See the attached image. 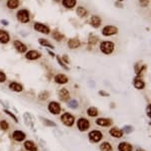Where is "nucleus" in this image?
<instances>
[{
    "label": "nucleus",
    "mask_w": 151,
    "mask_h": 151,
    "mask_svg": "<svg viewBox=\"0 0 151 151\" xmlns=\"http://www.w3.org/2000/svg\"><path fill=\"white\" fill-rule=\"evenodd\" d=\"M114 47H115V45H114V43L112 42H103L100 45L101 50L105 54H112V52L114 50Z\"/></svg>",
    "instance_id": "1"
},
{
    "label": "nucleus",
    "mask_w": 151,
    "mask_h": 151,
    "mask_svg": "<svg viewBox=\"0 0 151 151\" xmlns=\"http://www.w3.org/2000/svg\"><path fill=\"white\" fill-rule=\"evenodd\" d=\"M17 19L22 23H27L29 21V12L25 9H21L17 12Z\"/></svg>",
    "instance_id": "2"
},
{
    "label": "nucleus",
    "mask_w": 151,
    "mask_h": 151,
    "mask_svg": "<svg viewBox=\"0 0 151 151\" xmlns=\"http://www.w3.org/2000/svg\"><path fill=\"white\" fill-rule=\"evenodd\" d=\"M89 138H90V140L92 141V142L97 143L103 138V134L99 130H93V131H91L90 133H89Z\"/></svg>",
    "instance_id": "3"
},
{
    "label": "nucleus",
    "mask_w": 151,
    "mask_h": 151,
    "mask_svg": "<svg viewBox=\"0 0 151 151\" xmlns=\"http://www.w3.org/2000/svg\"><path fill=\"white\" fill-rule=\"evenodd\" d=\"M61 122H63L65 125L68 126V127L73 126V124L75 123V117L71 113H65L63 116H61Z\"/></svg>",
    "instance_id": "4"
},
{
    "label": "nucleus",
    "mask_w": 151,
    "mask_h": 151,
    "mask_svg": "<svg viewBox=\"0 0 151 151\" xmlns=\"http://www.w3.org/2000/svg\"><path fill=\"white\" fill-rule=\"evenodd\" d=\"M117 32H118V28L116 26H113V25H107L102 30L103 35L105 36H111L113 34H116Z\"/></svg>",
    "instance_id": "5"
},
{
    "label": "nucleus",
    "mask_w": 151,
    "mask_h": 151,
    "mask_svg": "<svg viewBox=\"0 0 151 151\" xmlns=\"http://www.w3.org/2000/svg\"><path fill=\"white\" fill-rule=\"evenodd\" d=\"M77 125H78L79 130H81V131H86V130H88L89 127H90V122H89L87 119L81 118V119L78 120Z\"/></svg>",
    "instance_id": "6"
},
{
    "label": "nucleus",
    "mask_w": 151,
    "mask_h": 151,
    "mask_svg": "<svg viewBox=\"0 0 151 151\" xmlns=\"http://www.w3.org/2000/svg\"><path fill=\"white\" fill-rule=\"evenodd\" d=\"M61 105L56 102H50L49 104V111L52 114H59L61 113Z\"/></svg>",
    "instance_id": "7"
},
{
    "label": "nucleus",
    "mask_w": 151,
    "mask_h": 151,
    "mask_svg": "<svg viewBox=\"0 0 151 151\" xmlns=\"http://www.w3.org/2000/svg\"><path fill=\"white\" fill-rule=\"evenodd\" d=\"M34 29L38 32H42V33H45V34H49V28L47 26V25L42 24V23H34Z\"/></svg>",
    "instance_id": "8"
},
{
    "label": "nucleus",
    "mask_w": 151,
    "mask_h": 151,
    "mask_svg": "<svg viewBox=\"0 0 151 151\" xmlns=\"http://www.w3.org/2000/svg\"><path fill=\"white\" fill-rule=\"evenodd\" d=\"M42 54L37 52V50H29V52H26L25 56H26L27 59H30V61H34V59H37L40 58Z\"/></svg>",
    "instance_id": "9"
},
{
    "label": "nucleus",
    "mask_w": 151,
    "mask_h": 151,
    "mask_svg": "<svg viewBox=\"0 0 151 151\" xmlns=\"http://www.w3.org/2000/svg\"><path fill=\"white\" fill-rule=\"evenodd\" d=\"M12 137H13V139H14L15 141L21 142V141H23L25 139V134L22 131H20V130H16V131L13 132Z\"/></svg>",
    "instance_id": "10"
},
{
    "label": "nucleus",
    "mask_w": 151,
    "mask_h": 151,
    "mask_svg": "<svg viewBox=\"0 0 151 151\" xmlns=\"http://www.w3.org/2000/svg\"><path fill=\"white\" fill-rule=\"evenodd\" d=\"M54 81H56V84H59V85H64L66 83H68V77L66 75L64 74H59L56 76V78H54Z\"/></svg>",
    "instance_id": "11"
},
{
    "label": "nucleus",
    "mask_w": 151,
    "mask_h": 151,
    "mask_svg": "<svg viewBox=\"0 0 151 151\" xmlns=\"http://www.w3.org/2000/svg\"><path fill=\"white\" fill-rule=\"evenodd\" d=\"M96 124L102 126V127H108V126H111L112 121L110 119H106V118H100L96 120Z\"/></svg>",
    "instance_id": "12"
},
{
    "label": "nucleus",
    "mask_w": 151,
    "mask_h": 151,
    "mask_svg": "<svg viewBox=\"0 0 151 151\" xmlns=\"http://www.w3.org/2000/svg\"><path fill=\"white\" fill-rule=\"evenodd\" d=\"M14 47L18 52H25L27 50V47L19 40H14Z\"/></svg>",
    "instance_id": "13"
},
{
    "label": "nucleus",
    "mask_w": 151,
    "mask_h": 151,
    "mask_svg": "<svg viewBox=\"0 0 151 151\" xmlns=\"http://www.w3.org/2000/svg\"><path fill=\"white\" fill-rule=\"evenodd\" d=\"M9 89L12 91H14V92H21L22 90H23V87L21 86V84L19 83H16V82H11L10 84H9Z\"/></svg>",
    "instance_id": "14"
},
{
    "label": "nucleus",
    "mask_w": 151,
    "mask_h": 151,
    "mask_svg": "<svg viewBox=\"0 0 151 151\" xmlns=\"http://www.w3.org/2000/svg\"><path fill=\"white\" fill-rule=\"evenodd\" d=\"M109 132H110V135L113 136V137H115V138H121V137L123 136V131H122V130H120L119 128H116V127L112 128Z\"/></svg>",
    "instance_id": "15"
},
{
    "label": "nucleus",
    "mask_w": 151,
    "mask_h": 151,
    "mask_svg": "<svg viewBox=\"0 0 151 151\" xmlns=\"http://www.w3.org/2000/svg\"><path fill=\"white\" fill-rule=\"evenodd\" d=\"M9 34L7 31L0 29V42L1 43H7L9 42Z\"/></svg>",
    "instance_id": "16"
},
{
    "label": "nucleus",
    "mask_w": 151,
    "mask_h": 151,
    "mask_svg": "<svg viewBox=\"0 0 151 151\" xmlns=\"http://www.w3.org/2000/svg\"><path fill=\"white\" fill-rule=\"evenodd\" d=\"M118 150L119 151H132L133 150V147H132L131 144H129L127 142H122L119 144Z\"/></svg>",
    "instance_id": "17"
},
{
    "label": "nucleus",
    "mask_w": 151,
    "mask_h": 151,
    "mask_svg": "<svg viewBox=\"0 0 151 151\" xmlns=\"http://www.w3.org/2000/svg\"><path fill=\"white\" fill-rule=\"evenodd\" d=\"M91 25H92L93 27H95V28H97V27H99L101 23H102V20H101V18L99 16H96V15H93L92 17H91V21H90Z\"/></svg>",
    "instance_id": "18"
},
{
    "label": "nucleus",
    "mask_w": 151,
    "mask_h": 151,
    "mask_svg": "<svg viewBox=\"0 0 151 151\" xmlns=\"http://www.w3.org/2000/svg\"><path fill=\"white\" fill-rule=\"evenodd\" d=\"M68 45L70 49H77V47H79L80 45H81V42H80V40H78V38H71L70 40H68Z\"/></svg>",
    "instance_id": "19"
},
{
    "label": "nucleus",
    "mask_w": 151,
    "mask_h": 151,
    "mask_svg": "<svg viewBox=\"0 0 151 151\" xmlns=\"http://www.w3.org/2000/svg\"><path fill=\"white\" fill-rule=\"evenodd\" d=\"M59 99L61 101H68L70 99V93L67 89H61L59 93Z\"/></svg>",
    "instance_id": "20"
},
{
    "label": "nucleus",
    "mask_w": 151,
    "mask_h": 151,
    "mask_svg": "<svg viewBox=\"0 0 151 151\" xmlns=\"http://www.w3.org/2000/svg\"><path fill=\"white\" fill-rule=\"evenodd\" d=\"M77 4V0H63V5L66 8H73Z\"/></svg>",
    "instance_id": "21"
},
{
    "label": "nucleus",
    "mask_w": 151,
    "mask_h": 151,
    "mask_svg": "<svg viewBox=\"0 0 151 151\" xmlns=\"http://www.w3.org/2000/svg\"><path fill=\"white\" fill-rule=\"evenodd\" d=\"M24 147L25 149L28 151H36V145L32 141H26V142L24 143Z\"/></svg>",
    "instance_id": "22"
},
{
    "label": "nucleus",
    "mask_w": 151,
    "mask_h": 151,
    "mask_svg": "<svg viewBox=\"0 0 151 151\" xmlns=\"http://www.w3.org/2000/svg\"><path fill=\"white\" fill-rule=\"evenodd\" d=\"M133 85L134 87L136 89H138V90H141V89H143L144 87H145V84H144V82L142 80L140 79H135L134 82H133Z\"/></svg>",
    "instance_id": "23"
},
{
    "label": "nucleus",
    "mask_w": 151,
    "mask_h": 151,
    "mask_svg": "<svg viewBox=\"0 0 151 151\" xmlns=\"http://www.w3.org/2000/svg\"><path fill=\"white\" fill-rule=\"evenodd\" d=\"M19 5V0H7V7L10 9H15Z\"/></svg>",
    "instance_id": "24"
},
{
    "label": "nucleus",
    "mask_w": 151,
    "mask_h": 151,
    "mask_svg": "<svg viewBox=\"0 0 151 151\" xmlns=\"http://www.w3.org/2000/svg\"><path fill=\"white\" fill-rule=\"evenodd\" d=\"M100 149L101 151H112L113 148H112V145L109 142H103L100 145Z\"/></svg>",
    "instance_id": "25"
},
{
    "label": "nucleus",
    "mask_w": 151,
    "mask_h": 151,
    "mask_svg": "<svg viewBox=\"0 0 151 151\" xmlns=\"http://www.w3.org/2000/svg\"><path fill=\"white\" fill-rule=\"evenodd\" d=\"M87 114L90 117H96V116H98V110L95 107H90V108L87 110Z\"/></svg>",
    "instance_id": "26"
},
{
    "label": "nucleus",
    "mask_w": 151,
    "mask_h": 151,
    "mask_svg": "<svg viewBox=\"0 0 151 151\" xmlns=\"http://www.w3.org/2000/svg\"><path fill=\"white\" fill-rule=\"evenodd\" d=\"M146 68V66L145 65H142V66H139V64H137L136 66H135V72H136V74L138 76H141L143 71H145Z\"/></svg>",
    "instance_id": "27"
},
{
    "label": "nucleus",
    "mask_w": 151,
    "mask_h": 151,
    "mask_svg": "<svg viewBox=\"0 0 151 151\" xmlns=\"http://www.w3.org/2000/svg\"><path fill=\"white\" fill-rule=\"evenodd\" d=\"M77 14L79 15L80 17H85L87 15V10L84 7L80 6V7L77 8Z\"/></svg>",
    "instance_id": "28"
},
{
    "label": "nucleus",
    "mask_w": 151,
    "mask_h": 151,
    "mask_svg": "<svg viewBox=\"0 0 151 151\" xmlns=\"http://www.w3.org/2000/svg\"><path fill=\"white\" fill-rule=\"evenodd\" d=\"M38 42L40 43V45H42V47H49V49H54V45H52L50 43L47 42V40H43V38H40L38 40Z\"/></svg>",
    "instance_id": "29"
},
{
    "label": "nucleus",
    "mask_w": 151,
    "mask_h": 151,
    "mask_svg": "<svg viewBox=\"0 0 151 151\" xmlns=\"http://www.w3.org/2000/svg\"><path fill=\"white\" fill-rule=\"evenodd\" d=\"M52 37H54L56 40H58V42H61V40L64 38V35L61 32H59L58 30H54V32H52Z\"/></svg>",
    "instance_id": "30"
},
{
    "label": "nucleus",
    "mask_w": 151,
    "mask_h": 151,
    "mask_svg": "<svg viewBox=\"0 0 151 151\" xmlns=\"http://www.w3.org/2000/svg\"><path fill=\"white\" fill-rule=\"evenodd\" d=\"M49 92H47V91H44V92L40 93V96H38V98H40V100H42V101H45V100H47V99H49Z\"/></svg>",
    "instance_id": "31"
},
{
    "label": "nucleus",
    "mask_w": 151,
    "mask_h": 151,
    "mask_svg": "<svg viewBox=\"0 0 151 151\" xmlns=\"http://www.w3.org/2000/svg\"><path fill=\"white\" fill-rule=\"evenodd\" d=\"M97 42H98V37H97V36H95L94 34H91L90 38H89V43H90V44H96Z\"/></svg>",
    "instance_id": "32"
},
{
    "label": "nucleus",
    "mask_w": 151,
    "mask_h": 151,
    "mask_svg": "<svg viewBox=\"0 0 151 151\" xmlns=\"http://www.w3.org/2000/svg\"><path fill=\"white\" fill-rule=\"evenodd\" d=\"M8 127H9V125H8V123L6 122L5 120H3V121H1V122H0V128H1L2 130H7Z\"/></svg>",
    "instance_id": "33"
},
{
    "label": "nucleus",
    "mask_w": 151,
    "mask_h": 151,
    "mask_svg": "<svg viewBox=\"0 0 151 151\" xmlns=\"http://www.w3.org/2000/svg\"><path fill=\"white\" fill-rule=\"evenodd\" d=\"M78 105H79V104H78V102H77L76 100H72L70 103H68V106H70L71 108H73V109H76V108H77Z\"/></svg>",
    "instance_id": "34"
},
{
    "label": "nucleus",
    "mask_w": 151,
    "mask_h": 151,
    "mask_svg": "<svg viewBox=\"0 0 151 151\" xmlns=\"http://www.w3.org/2000/svg\"><path fill=\"white\" fill-rule=\"evenodd\" d=\"M58 63H59V65H61L64 68H66V70H68V68L67 67V65H65V64H64V61H61V59L59 58V56H58Z\"/></svg>",
    "instance_id": "35"
},
{
    "label": "nucleus",
    "mask_w": 151,
    "mask_h": 151,
    "mask_svg": "<svg viewBox=\"0 0 151 151\" xmlns=\"http://www.w3.org/2000/svg\"><path fill=\"white\" fill-rule=\"evenodd\" d=\"M6 81V76L4 73H2V72H0V82L1 83H3V82H5Z\"/></svg>",
    "instance_id": "36"
},
{
    "label": "nucleus",
    "mask_w": 151,
    "mask_h": 151,
    "mask_svg": "<svg viewBox=\"0 0 151 151\" xmlns=\"http://www.w3.org/2000/svg\"><path fill=\"white\" fill-rule=\"evenodd\" d=\"M5 113H6V114H8L9 116H11V117H12V119H13V120L15 121V122H17V119H16V117H15V116L13 115L12 113H10V112H9V111H7V110H6V111H5Z\"/></svg>",
    "instance_id": "37"
},
{
    "label": "nucleus",
    "mask_w": 151,
    "mask_h": 151,
    "mask_svg": "<svg viewBox=\"0 0 151 151\" xmlns=\"http://www.w3.org/2000/svg\"><path fill=\"white\" fill-rule=\"evenodd\" d=\"M132 130H133V129H132V127H129V126H126V127L124 128V131H126L127 133H130Z\"/></svg>",
    "instance_id": "38"
},
{
    "label": "nucleus",
    "mask_w": 151,
    "mask_h": 151,
    "mask_svg": "<svg viewBox=\"0 0 151 151\" xmlns=\"http://www.w3.org/2000/svg\"><path fill=\"white\" fill-rule=\"evenodd\" d=\"M140 3L142 6H147L148 5V0H140Z\"/></svg>",
    "instance_id": "39"
},
{
    "label": "nucleus",
    "mask_w": 151,
    "mask_h": 151,
    "mask_svg": "<svg viewBox=\"0 0 151 151\" xmlns=\"http://www.w3.org/2000/svg\"><path fill=\"white\" fill-rule=\"evenodd\" d=\"M61 61H64L65 63H67V64L70 63V61H68V58L67 56H63V59H61Z\"/></svg>",
    "instance_id": "40"
},
{
    "label": "nucleus",
    "mask_w": 151,
    "mask_h": 151,
    "mask_svg": "<svg viewBox=\"0 0 151 151\" xmlns=\"http://www.w3.org/2000/svg\"><path fill=\"white\" fill-rule=\"evenodd\" d=\"M45 123H47V125H49V126H56V124H54V122H49V121H47V120H45Z\"/></svg>",
    "instance_id": "41"
},
{
    "label": "nucleus",
    "mask_w": 151,
    "mask_h": 151,
    "mask_svg": "<svg viewBox=\"0 0 151 151\" xmlns=\"http://www.w3.org/2000/svg\"><path fill=\"white\" fill-rule=\"evenodd\" d=\"M99 94H100V95H102V96H106V97H107V96H109V94L104 93V91H100Z\"/></svg>",
    "instance_id": "42"
},
{
    "label": "nucleus",
    "mask_w": 151,
    "mask_h": 151,
    "mask_svg": "<svg viewBox=\"0 0 151 151\" xmlns=\"http://www.w3.org/2000/svg\"><path fill=\"white\" fill-rule=\"evenodd\" d=\"M147 113H148V117H150V105L147 107Z\"/></svg>",
    "instance_id": "43"
},
{
    "label": "nucleus",
    "mask_w": 151,
    "mask_h": 151,
    "mask_svg": "<svg viewBox=\"0 0 151 151\" xmlns=\"http://www.w3.org/2000/svg\"><path fill=\"white\" fill-rule=\"evenodd\" d=\"M1 23H3V24H5V25H7V24H8V23H7V21H4V20H2Z\"/></svg>",
    "instance_id": "44"
},
{
    "label": "nucleus",
    "mask_w": 151,
    "mask_h": 151,
    "mask_svg": "<svg viewBox=\"0 0 151 151\" xmlns=\"http://www.w3.org/2000/svg\"><path fill=\"white\" fill-rule=\"evenodd\" d=\"M136 151H145V150H143V149H137Z\"/></svg>",
    "instance_id": "45"
},
{
    "label": "nucleus",
    "mask_w": 151,
    "mask_h": 151,
    "mask_svg": "<svg viewBox=\"0 0 151 151\" xmlns=\"http://www.w3.org/2000/svg\"><path fill=\"white\" fill-rule=\"evenodd\" d=\"M54 1H56V2H59L61 0H54Z\"/></svg>",
    "instance_id": "46"
},
{
    "label": "nucleus",
    "mask_w": 151,
    "mask_h": 151,
    "mask_svg": "<svg viewBox=\"0 0 151 151\" xmlns=\"http://www.w3.org/2000/svg\"><path fill=\"white\" fill-rule=\"evenodd\" d=\"M120 1H121V0H120Z\"/></svg>",
    "instance_id": "47"
}]
</instances>
